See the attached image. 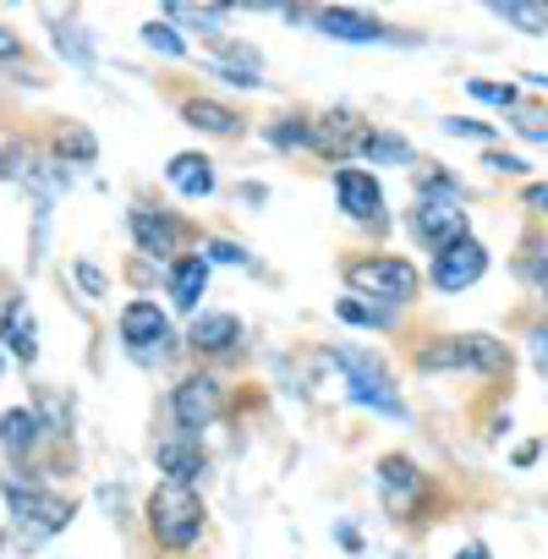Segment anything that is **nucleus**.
Wrapping results in <instances>:
<instances>
[{
	"label": "nucleus",
	"mask_w": 548,
	"mask_h": 559,
	"mask_svg": "<svg viewBox=\"0 0 548 559\" xmlns=\"http://www.w3.org/2000/svg\"><path fill=\"white\" fill-rule=\"evenodd\" d=\"M483 165H488V170H499V176H521V170H526V159H521V154H488Z\"/></svg>",
	"instance_id": "27"
},
{
	"label": "nucleus",
	"mask_w": 548,
	"mask_h": 559,
	"mask_svg": "<svg viewBox=\"0 0 548 559\" xmlns=\"http://www.w3.org/2000/svg\"><path fill=\"white\" fill-rule=\"evenodd\" d=\"M412 230L428 241V247H450V241H461L466 236V209L455 203V198H444V181H433L428 187V198H417V209H412Z\"/></svg>",
	"instance_id": "3"
},
{
	"label": "nucleus",
	"mask_w": 548,
	"mask_h": 559,
	"mask_svg": "<svg viewBox=\"0 0 548 559\" xmlns=\"http://www.w3.org/2000/svg\"><path fill=\"white\" fill-rule=\"evenodd\" d=\"M319 23V34H330V39H346V45H379V39H390L373 17H362V12H346V7H330V12H319L313 17Z\"/></svg>",
	"instance_id": "9"
},
{
	"label": "nucleus",
	"mask_w": 548,
	"mask_h": 559,
	"mask_svg": "<svg viewBox=\"0 0 548 559\" xmlns=\"http://www.w3.org/2000/svg\"><path fill=\"white\" fill-rule=\"evenodd\" d=\"M7 504H12V515L17 521H39V532H56V526H67V504H56V499H45V493H34V488H7Z\"/></svg>",
	"instance_id": "10"
},
{
	"label": "nucleus",
	"mask_w": 548,
	"mask_h": 559,
	"mask_svg": "<svg viewBox=\"0 0 548 559\" xmlns=\"http://www.w3.org/2000/svg\"><path fill=\"white\" fill-rule=\"evenodd\" d=\"M165 176H170V187H176L181 198H209V192H214V165H209L203 154H176Z\"/></svg>",
	"instance_id": "12"
},
{
	"label": "nucleus",
	"mask_w": 548,
	"mask_h": 559,
	"mask_svg": "<svg viewBox=\"0 0 548 559\" xmlns=\"http://www.w3.org/2000/svg\"><path fill=\"white\" fill-rule=\"evenodd\" d=\"M61 154H72V159H94V138H88V132H67V138H61Z\"/></svg>",
	"instance_id": "25"
},
{
	"label": "nucleus",
	"mask_w": 548,
	"mask_h": 559,
	"mask_svg": "<svg viewBox=\"0 0 548 559\" xmlns=\"http://www.w3.org/2000/svg\"><path fill=\"white\" fill-rule=\"evenodd\" d=\"M0 56H17V39H12L7 28H0Z\"/></svg>",
	"instance_id": "35"
},
{
	"label": "nucleus",
	"mask_w": 548,
	"mask_h": 559,
	"mask_svg": "<svg viewBox=\"0 0 548 559\" xmlns=\"http://www.w3.org/2000/svg\"><path fill=\"white\" fill-rule=\"evenodd\" d=\"M346 280L362 297H379V302H412L417 297V269L406 258H357L346 269Z\"/></svg>",
	"instance_id": "2"
},
{
	"label": "nucleus",
	"mask_w": 548,
	"mask_h": 559,
	"mask_svg": "<svg viewBox=\"0 0 548 559\" xmlns=\"http://www.w3.org/2000/svg\"><path fill=\"white\" fill-rule=\"evenodd\" d=\"M532 362L537 373H548V330H532Z\"/></svg>",
	"instance_id": "29"
},
{
	"label": "nucleus",
	"mask_w": 548,
	"mask_h": 559,
	"mask_svg": "<svg viewBox=\"0 0 548 559\" xmlns=\"http://www.w3.org/2000/svg\"><path fill=\"white\" fill-rule=\"evenodd\" d=\"M526 209H543L548 214V181H532L526 187Z\"/></svg>",
	"instance_id": "31"
},
{
	"label": "nucleus",
	"mask_w": 548,
	"mask_h": 559,
	"mask_svg": "<svg viewBox=\"0 0 548 559\" xmlns=\"http://www.w3.org/2000/svg\"><path fill=\"white\" fill-rule=\"evenodd\" d=\"M444 132H450V138H488L483 121H444Z\"/></svg>",
	"instance_id": "28"
},
{
	"label": "nucleus",
	"mask_w": 548,
	"mask_h": 559,
	"mask_svg": "<svg viewBox=\"0 0 548 559\" xmlns=\"http://www.w3.org/2000/svg\"><path fill=\"white\" fill-rule=\"evenodd\" d=\"M56 45H61V56H72L83 72H94V56H88V45H83V34H78V28H61V39H56Z\"/></svg>",
	"instance_id": "22"
},
{
	"label": "nucleus",
	"mask_w": 548,
	"mask_h": 559,
	"mask_svg": "<svg viewBox=\"0 0 548 559\" xmlns=\"http://www.w3.org/2000/svg\"><path fill=\"white\" fill-rule=\"evenodd\" d=\"M532 280H537V292L548 297V258H537V263H532Z\"/></svg>",
	"instance_id": "32"
},
{
	"label": "nucleus",
	"mask_w": 548,
	"mask_h": 559,
	"mask_svg": "<svg viewBox=\"0 0 548 559\" xmlns=\"http://www.w3.org/2000/svg\"><path fill=\"white\" fill-rule=\"evenodd\" d=\"M34 444H39V417L23 412V406H12L7 417H0V450H7L12 461H23Z\"/></svg>",
	"instance_id": "14"
},
{
	"label": "nucleus",
	"mask_w": 548,
	"mask_h": 559,
	"mask_svg": "<svg viewBox=\"0 0 548 559\" xmlns=\"http://www.w3.org/2000/svg\"><path fill=\"white\" fill-rule=\"evenodd\" d=\"M483 269H488L483 241L461 236V241H450L444 252H433V286H439V292H466V286H477V280H483Z\"/></svg>",
	"instance_id": "5"
},
{
	"label": "nucleus",
	"mask_w": 548,
	"mask_h": 559,
	"mask_svg": "<svg viewBox=\"0 0 548 559\" xmlns=\"http://www.w3.org/2000/svg\"><path fill=\"white\" fill-rule=\"evenodd\" d=\"M143 39H148L154 50H165V56H187V39H181L170 23H148V28H143Z\"/></svg>",
	"instance_id": "21"
},
{
	"label": "nucleus",
	"mask_w": 548,
	"mask_h": 559,
	"mask_svg": "<svg viewBox=\"0 0 548 559\" xmlns=\"http://www.w3.org/2000/svg\"><path fill=\"white\" fill-rule=\"evenodd\" d=\"M362 154H384V159H412V154H406V143H395V138H373V132L362 138Z\"/></svg>",
	"instance_id": "23"
},
{
	"label": "nucleus",
	"mask_w": 548,
	"mask_h": 559,
	"mask_svg": "<svg viewBox=\"0 0 548 559\" xmlns=\"http://www.w3.org/2000/svg\"><path fill=\"white\" fill-rule=\"evenodd\" d=\"M379 483H384V493H390V504H406V493L417 488V472H412V461H401V455H390V461H379Z\"/></svg>",
	"instance_id": "20"
},
{
	"label": "nucleus",
	"mask_w": 548,
	"mask_h": 559,
	"mask_svg": "<svg viewBox=\"0 0 548 559\" xmlns=\"http://www.w3.org/2000/svg\"><path fill=\"white\" fill-rule=\"evenodd\" d=\"M132 236H138V247H143V252L170 258V252H176V241H181V225H176V219H165V214L132 209Z\"/></svg>",
	"instance_id": "11"
},
{
	"label": "nucleus",
	"mask_w": 548,
	"mask_h": 559,
	"mask_svg": "<svg viewBox=\"0 0 548 559\" xmlns=\"http://www.w3.org/2000/svg\"><path fill=\"white\" fill-rule=\"evenodd\" d=\"M181 116H187L198 132H214V138H236V132H241V116L225 110V105H214V99H187Z\"/></svg>",
	"instance_id": "17"
},
{
	"label": "nucleus",
	"mask_w": 548,
	"mask_h": 559,
	"mask_svg": "<svg viewBox=\"0 0 548 559\" xmlns=\"http://www.w3.org/2000/svg\"><path fill=\"white\" fill-rule=\"evenodd\" d=\"M472 94L488 105H515V88H499V83H472Z\"/></svg>",
	"instance_id": "26"
},
{
	"label": "nucleus",
	"mask_w": 548,
	"mask_h": 559,
	"mask_svg": "<svg viewBox=\"0 0 548 559\" xmlns=\"http://www.w3.org/2000/svg\"><path fill=\"white\" fill-rule=\"evenodd\" d=\"M455 559H488V548H483V543H466V548H461Z\"/></svg>",
	"instance_id": "34"
},
{
	"label": "nucleus",
	"mask_w": 548,
	"mask_h": 559,
	"mask_svg": "<svg viewBox=\"0 0 548 559\" xmlns=\"http://www.w3.org/2000/svg\"><path fill=\"white\" fill-rule=\"evenodd\" d=\"M209 258H219V263H241L247 252H241V247H230V241H209Z\"/></svg>",
	"instance_id": "30"
},
{
	"label": "nucleus",
	"mask_w": 548,
	"mask_h": 559,
	"mask_svg": "<svg viewBox=\"0 0 548 559\" xmlns=\"http://www.w3.org/2000/svg\"><path fill=\"white\" fill-rule=\"evenodd\" d=\"M335 198H341V209L352 214V219H362V225H379L384 219V192H379V181L368 176V170H335Z\"/></svg>",
	"instance_id": "7"
},
{
	"label": "nucleus",
	"mask_w": 548,
	"mask_h": 559,
	"mask_svg": "<svg viewBox=\"0 0 548 559\" xmlns=\"http://www.w3.org/2000/svg\"><path fill=\"white\" fill-rule=\"evenodd\" d=\"M121 341L138 352V357H159V346L170 341V324H165V313L154 308V302H132L127 313H121Z\"/></svg>",
	"instance_id": "8"
},
{
	"label": "nucleus",
	"mask_w": 548,
	"mask_h": 559,
	"mask_svg": "<svg viewBox=\"0 0 548 559\" xmlns=\"http://www.w3.org/2000/svg\"><path fill=\"white\" fill-rule=\"evenodd\" d=\"M417 368H483V373H499L504 368V352H499V341H488V335H455V341H439V346H428V352H417Z\"/></svg>",
	"instance_id": "4"
},
{
	"label": "nucleus",
	"mask_w": 548,
	"mask_h": 559,
	"mask_svg": "<svg viewBox=\"0 0 548 559\" xmlns=\"http://www.w3.org/2000/svg\"><path fill=\"white\" fill-rule=\"evenodd\" d=\"M209 292V263L203 258H181L176 274H170V297L181 313H198V297Z\"/></svg>",
	"instance_id": "13"
},
{
	"label": "nucleus",
	"mask_w": 548,
	"mask_h": 559,
	"mask_svg": "<svg viewBox=\"0 0 548 559\" xmlns=\"http://www.w3.org/2000/svg\"><path fill=\"white\" fill-rule=\"evenodd\" d=\"M7 346H12V357H23V362L39 357V324H34L28 302H12V308H7Z\"/></svg>",
	"instance_id": "18"
},
{
	"label": "nucleus",
	"mask_w": 548,
	"mask_h": 559,
	"mask_svg": "<svg viewBox=\"0 0 548 559\" xmlns=\"http://www.w3.org/2000/svg\"><path fill=\"white\" fill-rule=\"evenodd\" d=\"M154 461L170 472V483H187V488H192V477L203 472V450H198V444H181V439H159V444H154Z\"/></svg>",
	"instance_id": "16"
},
{
	"label": "nucleus",
	"mask_w": 548,
	"mask_h": 559,
	"mask_svg": "<svg viewBox=\"0 0 548 559\" xmlns=\"http://www.w3.org/2000/svg\"><path fill=\"white\" fill-rule=\"evenodd\" d=\"M236 341H241V319L236 313H203L192 324V346L198 352H230Z\"/></svg>",
	"instance_id": "15"
},
{
	"label": "nucleus",
	"mask_w": 548,
	"mask_h": 559,
	"mask_svg": "<svg viewBox=\"0 0 548 559\" xmlns=\"http://www.w3.org/2000/svg\"><path fill=\"white\" fill-rule=\"evenodd\" d=\"M170 412H176V428L198 439V428H209V423L219 417V384H214L209 373L181 379V384H176V395H170Z\"/></svg>",
	"instance_id": "6"
},
{
	"label": "nucleus",
	"mask_w": 548,
	"mask_h": 559,
	"mask_svg": "<svg viewBox=\"0 0 548 559\" xmlns=\"http://www.w3.org/2000/svg\"><path fill=\"white\" fill-rule=\"evenodd\" d=\"M148 532L165 548H192L203 537V499L187 483H159L148 493Z\"/></svg>",
	"instance_id": "1"
},
{
	"label": "nucleus",
	"mask_w": 548,
	"mask_h": 559,
	"mask_svg": "<svg viewBox=\"0 0 548 559\" xmlns=\"http://www.w3.org/2000/svg\"><path fill=\"white\" fill-rule=\"evenodd\" d=\"M335 313H341L346 324H368V330H373V324H384V313H373V308H362V302H341Z\"/></svg>",
	"instance_id": "24"
},
{
	"label": "nucleus",
	"mask_w": 548,
	"mask_h": 559,
	"mask_svg": "<svg viewBox=\"0 0 548 559\" xmlns=\"http://www.w3.org/2000/svg\"><path fill=\"white\" fill-rule=\"evenodd\" d=\"M78 280H83V286H88V292H99V286H105V280H99V269H88V263L78 269Z\"/></svg>",
	"instance_id": "33"
},
{
	"label": "nucleus",
	"mask_w": 548,
	"mask_h": 559,
	"mask_svg": "<svg viewBox=\"0 0 548 559\" xmlns=\"http://www.w3.org/2000/svg\"><path fill=\"white\" fill-rule=\"evenodd\" d=\"M493 17L510 23V28H521V34H532V39L548 34V12H543V7H526V0H499Z\"/></svg>",
	"instance_id": "19"
}]
</instances>
